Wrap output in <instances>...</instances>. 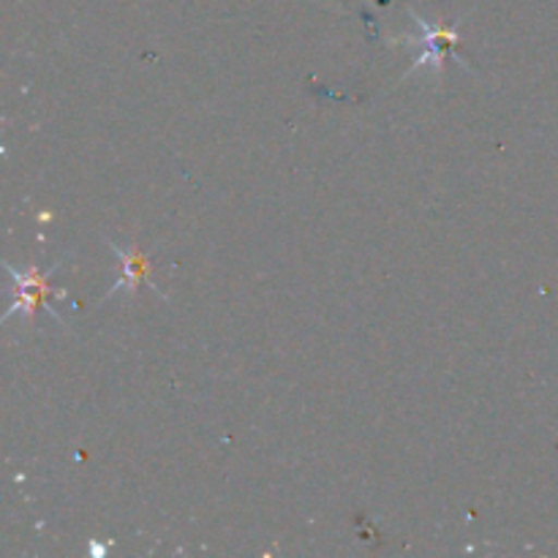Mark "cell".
Wrapping results in <instances>:
<instances>
[{
	"instance_id": "cell-1",
	"label": "cell",
	"mask_w": 558,
	"mask_h": 558,
	"mask_svg": "<svg viewBox=\"0 0 558 558\" xmlns=\"http://www.w3.org/2000/svg\"><path fill=\"white\" fill-rule=\"evenodd\" d=\"M58 267L60 265H52L49 267V272H41L36 265H31L27 270H14L11 265H5V270L11 272V278H14V283H16L14 303H11V308L5 311V319H11L16 311H25L27 322H33L36 311L44 308L49 316H52V319H58L60 325H63V319H60V316L54 314L47 303L49 298H63V292H54V289H49V276H52Z\"/></svg>"
},
{
	"instance_id": "cell-2",
	"label": "cell",
	"mask_w": 558,
	"mask_h": 558,
	"mask_svg": "<svg viewBox=\"0 0 558 558\" xmlns=\"http://www.w3.org/2000/svg\"><path fill=\"white\" fill-rule=\"evenodd\" d=\"M107 245L120 256V262H123V276H120V281L109 289L107 298H112V294H118V292L134 294L136 289H140V283H147V287L156 289L153 278L147 276V254H142L140 245H131L129 251H123L118 243H112V240H107Z\"/></svg>"
},
{
	"instance_id": "cell-3",
	"label": "cell",
	"mask_w": 558,
	"mask_h": 558,
	"mask_svg": "<svg viewBox=\"0 0 558 558\" xmlns=\"http://www.w3.org/2000/svg\"><path fill=\"white\" fill-rule=\"evenodd\" d=\"M417 22L425 27V36H423L425 52H423V58L414 60L412 71L420 69V65H425V63L441 71L445 69V54L452 52V49L458 47V33L452 31V27L428 25V22H423V20H417Z\"/></svg>"
}]
</instances>
